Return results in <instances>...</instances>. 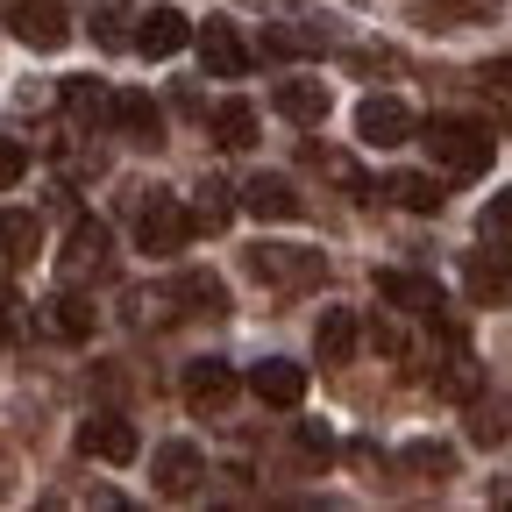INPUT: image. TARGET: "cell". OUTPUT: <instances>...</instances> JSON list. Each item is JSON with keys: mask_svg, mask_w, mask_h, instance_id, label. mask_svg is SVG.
Masks as SVG:
<instances>
[{"mask_svg": "<svg viewBox=\"0 0 512 512\" xmlns=\"http://www.w3.org/2000/svg\"><path fill=\"white\" fill-rule=\"evenodd\" d=\"M121 221L136 235V249H150V256H178L192 242V228H200L171 185H128L121 192Z\"/></svg>", "mask_w": 512, "mask_h": 512, "instance_id": "cell-1", "label": "cell"}, {"mask_svg": "<svg viewBox=\"0 0 512 512\" xmlns=\"http://www.w3.org/2000/svg\"><path fill=\"white\" fill-rule=\"evenodd\" d=\"M420 143H427V157L441 164V171H456V178H477V171H491V157H498V136L484 121H470V114H434L427 128H420Z\"/></svg>", "mask_w": 512, "mask_h": 512, "instance_id": "cell-2", "label": "cell"}, {"mask_svg": "<svg viewBox=\"0 0 512 512\" xmlns=\"http://www.w3.org/2000/svg\"><path fill=\"white\" fill-rule=\"evenodd\" d=\"M242 271L256 278V285H271V292H320L328 285V256L320 249H299V242H256V249H242Z\"/></svg>", "mask_w": 512, "mask_h": 512, "instance_id": "cell-3", "label": "cell"}, {"mask_svg": "<svg viewBox=\"0 0 512 512\" xmlns=\"http://www.w3.org/2000/svg\"><path fill=\"white\" fill-rule=\"evenodd\" d=\"M0 22H8L15 43H29L43 57L72 43V8H64V0H0Z\"/></svg>", "mask_w": 512, "mask_h": 512, "instance_id": "cell-4", "label": "cell"}, {"mask_svg": "<svg viewBox=\"0 0 512 512\" xmlns=\"http://www.w3.org/2000/svg\"><path fill=\"white\" fill-rule=\"evenodd\" d=\"M107 264H114V235H107V221L79 214V221H72V235H64L57 278H64V285H86V278H107Z\"/></svg>", "mask_w": 512, "mask_h": 512, "instance_id": "cell-5", "label": "cell"}, {"mask_svg": "<svg viewBox=\"0 0 512 512\" xmlns=\"http://www.w3.org/2000/svg\"><path fill=\"white\" fill-rule=\"evenodd\" d=\"M413 136H420V121H413V107H406L399 93H370V100L356 107V143L399 150V143H413Z\"/></svg>", "mask_w": 512, "mask_h": 512, "instance_id": "cell-6", "label": "cell"}, {"mask_svg": "<svg viewBox=\"0 0 512 512\" xmlns=\"http://www.w3.org/2000/svg\"><path fill=\"white\" fill-rule=\"evenodd\" d=\"M377 299L392 306V313H406V320H448L441 285L420 278V271H377Z\"/></svg>", "mask_w": 512, "mask_h": 512, "instance_id": "cell-7", "label": "cell"}, {"mask_svg": "<svg viewBox=\"0 0 512 512\" xmlns=\"http://www.w3.org/2000/svg\"><path fill=\"white\" fill-rule=\"evenodd\" d=\"M150 484H157V498H192L207 484V456L192 441H164L150 456Z\"/></svg>", "mask_w": 512, "mask_h": 512, "instance_id": "cell-8", "label": "cell"}, {"mask_svg": "<svg viewBox=\"0 0 512 512\" xmlns=\"http://www.w3.org/2000/svg\"><path fill=\"white\" fill-rule=\"evenodd\" d=\"M192 43H200V64H207V79H249V43L235 36V22H228V15H207Z\"/></svg>", "mask_w": 512, "mask_h": 512, "instance_id": "cell-9", "label": "cell"}, {"mask_svg": "<svg viewBox=\"0 0 512 512\" xmlns=\"http://www.w3.org/2000/svg\"><path fill=\"white\" fill-rule=\"evenodd\" d=\"M463 285H470L477 306H512V256H505L498 242L470 249V256H463Z\"/></svg>", "mask_w": 512, "mask_h": 512, "instance_id": "cell-10", "label": "cell"}, {"mask_svg": "<svg viewBox=\"0 0 512 512\" xmlns=\"http://www.w3.org/2000/svg\"><path fill=\"white\" fill-rule=\"evenodd\" d=\"M242 207H249L256 221H299V214H306V192H299L285 171H256V178L242 185Z\"/></svg>", "mask_w": 512, "mask_h": 512, "instance_id": "cell-11", "label": "cell"}, {"mask_svg": "<svg viewBox=\"0 0 512 512\" xmlns=\"http://www.w3.org/2000/svg\"><path fill=\"white\" fill-rule=\"evenodd\" d=\"M178 399H185L192 413H221V406L235 399V370H228L221 356H200V363H185V377H178Z\"/></svg>", "mask_w": 512, "mask_h": 512, "instance_id": "cell-12", "label": "cell"}, {"mask_svg": "<svg viewBox=\"0 0 512 512\" xmlns=\"http://www.w3.org/2000/svg\"><path fill=\"white\" fill-rule=\"evenodd\" d=\"M406 15L420 29H484L505 15V0H406Z\"/></svg>", "mask_w": 512, "mask_h": 512, "instance_id": "cell-13", "label": "cell"}, {"mask_svg": "<svg viewBox=\"0 0 512 512\" xmlns=\"http://www.w3.org/2000/svg\"><path fill=\"white\" fill-rule=\"evenodd\" d=\"M136 427H128L121 413H93L79 420V456H100V463H136Z\"/></svg>", "mask_w": 512, "mask_h": 512, "instance_id": "cell-14", "label": "cell"}, {"mask_svg": "<svg viewBox=\"0 0 512 512\" xmlns=\"http://www.w3.org/2000/svg\"><path fill=\"white\" fill-rule=\"evenodd\" d=\"M93 320H100V313H93V299H79L72 285H64L57 299H43V306H36V328H43V335H57V342H86V335H93Z\"/></svg>", "mask_w": 512, "mask_h": 512, "instance_id": "cell-15", "label": "cell"}, {"mask_svg": "<svg viewBox=\"0 0 512 512\" xmlns=\"http://www.w3.org/2000/svg\"><path fill=\"white\" fill-rule=\"evenodd\" d=\"M114 136L121 143H136V150H164V114L150 93H121L114 100Z\"/></svg>", "mask_w": 512, "mask_h": 512, "instance_id": "cell-16", "label": "cell"}, {"mask_svg": "<svg viewBox=\"0 0 512 512\" xmlns=\"http://www.w3.org/2000/svg\"><path fill=\"white\" fill-rule=\"evenodd\" d=\"M249 392L264 399V406H278V413H292V406L306 399V370L285 363V356H264V363L249 370Z\"/></svg>", "mask_w": 512, "mask_h": 512, "instance_id": "cell-17", "label": "cell"}, {"mask_svg": "<svg viewBox=\"0 0 512 512\" xmlns=\"http://www.w3.org/2000/svg\"><path fill=\"white\" fill-rule=\"evenodd\" d=\"M164 292H171V306H178V313H207V320H221V313L235 306V299H228V285H221L214 271H178Z\"/></svg>", "mask_w": 512, "mask_h": 512, "instance_id": "cell-18", "label": "cell"}, {"mask_svg": "<svg viewBox=\"0 0 512 512\" xmlns=\"http://www.w3.org/2000/svg\"><path fill=\"white\" fill-rule=\"evenodd\" d=\"M271 107H278L292 128H320V121H328V107H335V93L320 86V79H285V86L271 93Z\"/></svg>", "mask_w": 512, "mask_h": 512, "instance_id": "cell-19", "label": "cell"}, {"mask_svg": "<svg viewBox=\"0 0 512 512\" xmlns=\"http://www.w3.org/2000/svg\"><path fill=\"white\" fill-rule=\"evenodd\" d=\"M192 36H200V29H192L178 8H150V15L136 22V50H143V57H178Z\"/></svg>", "mask_w": 512, "mask_h": 512, "instance_id": "cell-20", "label": "cell"}, {"mask_svg": "<svg viewBox=\"0 0 512 512\" xmlns=\"http://www.w3.org/2000/svg\"><path fill=\"white\" fill-rule=\"evenodd\" d=\"M36 249H43V221L29 207H0V264L22 271V264H36Z\"/></svg>", "mask_w": 512, "mask_h": 512, "instance_id": "cell-21", "label": "cell"}, {"mask_svg": "<svg viewBox=\"0 0 512 512\" xmlns=\"http://www.w3.org/2000/svg\"><path fill=\"white\" fill-rule=\"evenodd\" d=\"M477 384H484V370H477L470 342L448 328V356H441V370H434V392H441V399H477Z\"/></svg>", "mask_w": 512, "mask_h": 512, "instance_id": "cell-22", "label": "cell"}, {"mask_svg": "<svg viewBox=\"0 0 512 512\" xmlns=\"http://www.w3.org/2000/svg\"><path fill=\"white\" fill-rule=\"evenodd\" d=\"M356 342H363V320H356L349 306H328V313H320V328H313L320 363H356Z\"/></svg>", "mask_w": 512, "mask_h": 512, "instance_id": "cell-23", "label": "cell"}, {"mask_svg": "<svg viewBox=\"0 0 512 512\" xmlns=\"http://www.w3.org/2000/svg\"><path fill=\"white\" fill-rule=\"evenodd\" d=\"M114 100H121V93H107L100 79H64V114H72L79 128H93V136H100V128H114Z\"/></svg>", "mask_w": 512, "mask_h": 512, "instance_id": "cell-24", "label": "cell"}, {"mask_svg": "<svg viewBox=\"0 0 512 512\" xmlns=\"http://www.w3.org/2000/svg\"><path fill=\"white\" fill-rule=\"evenodd\" d=\"M384 200L406 207V214H441V207H448V192H441L427 171H392V178H384Z\"/></svg>", "mask_w": 512, "mask_h": 512, "instance_id": "cell-25", "label": "cell"}, {"mask_svg": "<svg viewBox=\"0 0 512 512\" xmlns=\"http://www.w3.org/2000/svg\"><path fill=\"white\" fill-rule=\"evenodd\" d=\"M399 470L420 477V484H448V477H456V448H448V441H406Z\"/></svg>", "mask_w": 512, "mask_h": 512, "instance_id": "cell-26", "label": "cell"}, {"mask_svg": "<svg viewBox=\"0 0 512 512\" xmlns=\"http://www.w3.org/2000/svg\"><path fill=\"white\" fill-rule=\"evenodd\" d=\"M335 36L320 29V22H278V29H264V57H320Z\"/></svg>", "mask_w": 512, "mask_h": 512, "instance_id": "cell-27", "label": "cell"}, {"mask_svg": "<svg viewBox=\"0 0 512 512\" xmlns=\"http://www.w3.org/2000/svg\"><path fill=\"white\" fill-rule=\"evenodd\" d=\"M207 128H214L221 150H249V143H256V107H249V100H221V107L207 114Z\"/></svg>", "mask_w": 512, "mask_h": 512, "instance_id": "cell-28", "label": "cell"}, {"mask_svg": "<svg viewBox=\"0 0 512 512\" xmlns=\"http://www.w3.org/2000/svg\"><path fill=\"white\" fill-rule=\"evenodd\" d=\"M299 157H306V164H313V171H328V178H342V185H349V200H363V207H370V200H377V185H370V178H363V171H356V164H349V157H335V150H320V143H306V150H299Z\"/></svg>", "mask_w": 512, "mask_h": 512, "instance_id": "cell-29", "label": "cell"}, {"mask_svg": "<svg viewBox=\"0 0 512 512\" xmlns=\"http://www.w3.org/2000/svg\"><path fill=\"white\" fill-rule=\"evenodd\" d=\"M192 221H200V228H207V235H221V228H228V221H235V192H228V185H221V178H207V185H200V192H192Z\"/></svg>", "mask_w": 512, "mask_h": 512, "instance_id": "cell-30", "label": "cell"}, {"mask_svg": "<svg viewBox=\"0 0 512 512\" xmlns=\"http://www.w3.org/2000/svg\"><path fill=\"white\" fill-rule=\"evenodd\" d=\"M136 22L143 15H128V8H93V43L100 50H136Z\"/></svg>", "mask_w": 512, "mask_h": 512, "instance_id": "cell-31", "label": "cell"}, {"mask_svg": "<svg viewBox=\"0 0 512 512\" xmlns=\"http://www.w3.org/2000/svg\"><path fill=\"white\" fill-rule=\"evenodd\" d=\"M505 434H512V406L477 399V406H470V441H477V448H491V441H505Z\"/></svg>", "mask_w": 512, "mask_h": 512, "instance_id": "cell-32", "label": "cell"}, {"mask_svg": "<svg viewBox=\"0 0 512 512\" xmlns=\"http://www.w3.org/2000/svg\"><path fill=\"white\" fill-rule=\"evenodd\" d=\"M477 235H484V242H498V249H512V185L484 200V214H477Z\"/></svg>", "mask_w": 512, "mask_h": 512, "instance_id": "cell-33", "label": "cell"}, {"mask_svg": "<svg viewBox=\"0 0 512 512\" xmlns=\"http://www.w3.org/2000/svg\"><path fill=\"white\" fill-rule=\"evenodd\" d=\"M342 72H356V79H384V72H399V50H342Z\"/></svg>", "mask_w": 512, "mask_h": 512, "instance_id": "cell-34", "label": "cell"}, {"mask_svg": "<svg viewBox=\"0 0 512 512\" xmlns=\"http://www.w3.org/2000/svg\"><path fill=\"white\" fill-rule=\"evenodd\" d=\"M370 342H377L384 356H413V335L399 328V320H392V313H377V320H370Z\"/></svg>", "mask_w": 512, "mask_h": 512, "instance_id": "cell-35", "label": "cell"}, {"mask_svg": "<svg viewBox=\"0 0 512 512\" xmlns=\"http://www.w3.org/2000/svg\"><path fill=\"white\" fill-rule=\"evenodd\" d=\"M299 456H306V463H328V456H335V434L320 427V420H299Z\"/></svg>", "mask_w": 512, "mask_h": 512, "instance_id": "cell-36", "label": "cell"}, {"mask_svg": "<svg viewBox=\"0 0 512 512\" xmlns=\"http://www.w3.org/2000/svg\"><path fill=\"white\" fill-rule=\"evenodd\" d=\"M22 171H29V150H22L15 136H0V192H15V185H22Z\"/></svg>", "mask_w": 512, "mask_h": 512, "instance_id": "cell-37", "label": "cell"}, {"mask_svg": "<svg viewBox=\"0 0 512 512\" xmlns=\"http://www.w3.org/2000/svg\"><path fill=\"white\" fill-rule=\"evenodd\" d=\"M477 79H484V86H512V57H498V64H477Z\"/></svg>", "mask_w": 512, "mask_h": 512, "instance_id": "cell-38", "label": "cell"}, {"mask_svg": "<svg viewBox=\"0 0 512 512\" xmlns=\"http://www.w3.org/2000/svg\"><path fill=\"white\" fill-rule=\"evenodd\" d=\"M349 463H356V470H384V456H377L370 441H349Z\"/></svg>", "mask_w": 512, "mask_h": 512, "instance_id": "cell-39", "label": "cell"}, {"mask_svg": "<svg viewBox=\"0 0 512 512\" xmlns=\"http://www.w3.org/2000/svg\"><path fill=\"white\" fill-rule=\"evenodd\" d=\"M8 477H15V463H8V448H0V498H8Z\"/></svg>", "mask_w": 512, "mask_h": 512, "instance_id": "cell-40", "label": "cell"}]
</instances>
